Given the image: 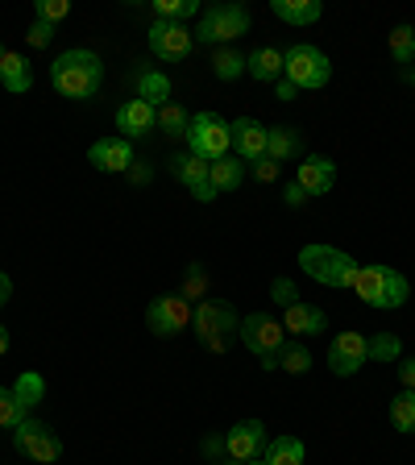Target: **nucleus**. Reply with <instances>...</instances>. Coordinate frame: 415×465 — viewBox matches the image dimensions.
Segmentation results:
<instances>
[{"instance_id": "nucleus-1", "label": "nucleus", "mask_w": 415, "mask_h": 465, "mask_svg": "<svg viewBox=\"0 0 415 465\" xmlns=\"http://www.w3.org/2000/svg\"><path fill=\"white\" fill-rule=\"evenodd\" d=\"M50 84H54L58 96L67 100H92L100 92V84H104V63H100L96 50H67V54L54 58Z\"/></svg>"}, {"instance_id": "nucleus-2", "label": "nucleus", "mask_w": 415, "mask_h": 465, "mask_svg": "<svg viewBox=\"0 0 415 465\" xmlns=\"http://www.w3.org/2000/svg\"><path fill=\"white\" fill-rule=\"evenodd\" d=\"M353 291H358L361 303H370V308H382V312L403 308L407 295H411L407 279L399 271H390V266H358Z\"/></svg>"}, {"instance_id": "nucleus-3", "label": "nucleus", "mask_w": 415, "mask_h": 465, "mask_svg": "<svg viewBox=\"0 0 415 465\" xmlns=\"http://www.w3.org/2000/svg\"><path fill=\"white\" fill-rule=\"evenodd\" d=\"M300 266L308 271V279L324 282V287H353V279H358V262L332 245H303Z\"/></svg>"}, {"instance_id": "nucleus-4", "label": "nucleus", "mask_w": 415, "mask_h": 465, "mask_svg": "<svg viewBox=\"0 0 415 465\" xmlns=\"http://www.w3.org/2000/svg\"><path fill=\"white\" fill-rule=\"evenodd\" d=\"M192 324H195V332H200V345L212 349V353H224L232 341L242 337V320H237V312H232L229 303L203 300L200 308H195Z\"/></svg>"}, {"instance_id": "nucleus-5", "label": "nucleus", "mask_w": 415, "mask_h": 465, "mask_svg": "<svg viewBox=\"0 0 415 465\" xmlns=\"http://www.w3.org/2000/svg\"><path fill=\"white\" fill-rule=\"evenodd\" d=\"M242 345L250 349V353H258L262 370H274L282 345H287V329H282V320L266 316V312H250V316L242 320Z\"/></svg>"}, {"instance_id": "nucleus-6", "label": "nucleus", "mask_w": 415, "mask_h": 465, "mask_svg": "<svg viewBox=\"0 0 415 465\" xmlns=\"http://www.w3.org/2000/svg\"><path fill=\"white\" fill-rule=\"evenodd\" d=\"M232 150L229 137V121L221 113H195L192 125H187V154L203 158V163H216Z\"/></svg>"}, {"instance_id": "nucleus-7", "label": "nucleus", "mask_w": 415, "mask_h": 465, "mask_svg": "<svg viewBox=\"0 0 415 465\" xmlns=\"http://www.w3.org/2000/svg\"><path fill=\"white\" fill-rule=\"evenodd\" d=\"M245 29H250V9L242 5H212V9L200 17V25L192 29L195 42H212V46H229L232 38H242Z\"/></svg>"}, {"instance_id": "nucleus-8", "label": "nucleus", "mask_w": 415, "mask_h": 465, "mask_svg": "<svg viewBox=\"0 0 415 465\" xmlns=\"http://www.w3.org/2000/svg\"><path fill=\"white\" fill-rule=\"evenodd\" d=\"M282 75L300 87H324L332 79V63L324 58V50L308 46V42H295L291 50H282Z\"/></svg>"}, {"instance_id": "nucleus-9", "label": "nucleus", "mask_w": 415, "mask_h": 465, "mask_svg": "<svg viewBox=\"0 0 415 465\" xmlns=\"http://www.w3.org/2000/svg\"><path fill=\"white\" fill-rule=\"evenodd\" d=\"M13 445H17V453H25L29 461H58L63 457V440H58V432L50 424H38V420H25V424L13 428Z\"/></svg>"}, {"instance_id": "nucleus-10", "label": "nucleus", "mask_w": 415, "mask_h": 465, "mask_svg": "<svg viewBox=\"0 0 415 465\" xmlns=\"http://www.w3.org/2000/svg\"><path fill=\"white\" fill-rule=\"evenodd\" d=\"M195 308L174 291V295H158L150 308H145V324H150V332L154 337H174V332H183L187 324H192Z\"/></svg>"}, {"instance_id": "nucleus-11", "label": "nucleus", "mask_w": 415, "mask_h": 465, "mask_svg": "<svg viewBox=\"0 0 415 465\" xmlns=\"http://www.w3.org/2000/svg\"><path fill=\"white\" fill-rule=\"evenodd\" d=\"M192 29L179 25V21H154L150 25V50H154V58H163V63H183L187 54H192Z\"/></svg>"}, {"instance_id": "nucleus-12", "label": "nucleus", "mask_w": 415, "mask_h": 465, "mask_svg": "<svg viewBox=\"0 0 415 465\" xmlns=\"http://www.w3.org/2000/svg\"><path fill=\"white\" fill-rule=\"evenodd\" d=\"M370 361V341L361 332H341L329 345V366L337 378H353Z\"/></svg>"}, {"instance_id": "nucleus-13", "label": "nucleus", "mask_w": 415, "mask_h": 465, "mask_svg": "<svg viewBox=\"0 0 415 465\" xmlns=\"http://www.w3.org/2000/svg\"><path fill=\"white\" fill-rule=\"evenodd\" d=\"M224 449H229L232 461H258V453L266 449V424L262 420H242L224 432Z\"/></svg>"}, {"instance_id": "nucleus-14", "label": "nucleus", "mask_w": 415, "mask_h": 465, "mask_svg": "<svg viewBox=\"0 0 415 465\" xmlns=\"http://www.w3.org/2000/svg\"><path fill=\"white\" fill-rule=\"evenodd\" d=\"M229 137H232V154L242 163H258L266 158V125L253 121V116H237L229 125Z\"/></svg>"}, {"instance_id": "nucleus-15", "label": "nucleus", "mask_w": 415, "mask_h": 465, "mask_svg": "<svg viewBox=\"0 0 415 465\" xmlns=\"http://www.w3.org/2000/svg\"><path fill=\"white\" fill-rule=\"evenodd\" d=\"M87 163L96 166V171H108V174H125L129 166L137 163L133 158V142L129 137H104L87 150Z\"/></svg>"}, {"instance_id": "nucleus-16", "label": "nucleus", "mask_w": 415, "mask_h": 465, "mask_svg": "<svg viewBox=\"0 0 415 465\" xmlns=\"http://www.w3.org/2000/svg\"><path fill=\"white\" fill-rule=\"evenodd\" d=\"M295 183H300L308 195H329L332 183H337V163H332V158H324V154H308L300 163Z\"/></svg>"}, {"instance_id": "nucleus-17", "label": "nucleus", "mask_w": 415, "mask_h": 465, "mask_svg": "<svg viewBox=\"0 0 415 465\" xmlns=\"http://www.w3.org/2000/svg\"><path fill=\"white\" fill-rule=\"evenodd\" d=\"M282 329L291 332V337L295 341H303V337H316V332H324L329 329V316H324V312L320 308H311V303H291V308H282Z\"/></svg>"}, {"instance_id": "nucleus-18", "label": "nucleus", "mask_w": 415, "mask_h": 465, "mask_svg": "<svg viewBox=\"0 0 415 465\" xmlns=\"http://www.w3.org/2000/svg\"><path fill=\"white\" fill-rule=\"evenodd\" d=\"M158 125V108H150L145 100H129V104L116 108V129L125 137H142Z\"/></svg>"}, {"instance_id": "nucleus-19", "label": "nucleus", "mask_w": 415, "mask_h": 465, "mask_svg": "<svg viewBox=\"0 0 415 465\" xmlns=\"http://www.w3.org/2000/svg\"><path fill=\"white\" fill-rule=\"evenodd\" d=\"M266 154H271L274 163H291V158H300V154H303V137H300V129H291V125H274V129H266Z\"/></svg>"}, {"instance_id": "nucleus-20", "label": "nucleus", "mask_w": 415, "mask_h": 465, "mask_svg": "<svg viewBox=\"0 0 415 465\" xmlns=\"http://www.w3.org/2000/svg\"><path fill=\"white\" fill-rule=\"evenodd\" d=\"M245 71H250L258 84H279L282 79V50L258 46L253 54H245Z\"/></svg>"}, {"instance_id": "nucleus-21", "label": "nucleus", "mask_w": 415, "mask_h": 465, "mask_svg": "<svg viewBox=\"0 0 415 465\" xmlns=\"http://www.w3.org/2000/svg\"><path fill=\"white\" fill-rule=\"evenodd\" d=\"M271 9H274V17L287 21V25H311V21H320L324 5H320V0H271Z\"/></svg>"}, {"instance_id": "nucleus-22", "label": "nucleus", "mask_w": 415, "mask_h": 465, "mask_svg": "<svg viewBox=\"0 0 415 465\" xmlns=\"http://www.w3.org/2000/svg\"><path fill=\"white\" fill-rule=\"evenodd\" d=\"M262 461L266 465H303V457H308V449H303L300 436H274V440H266V449H262Z\"/></svg>"}, {"instance_id": "nucleus-23", "label": "nucleus", "mask_w": 415, "mask_h": 465, "mask_svg": "<svg viewBox=\"0 0 415 465\" xmlns=\"http://www.w3.org/2000/svg\"><path fill=\"white\" fill-rule=\"evenodd\" d=\"M171 166H174V179H183V183H187V192H195V187H203V183H212V179H208L212 163H203V158H195V154H174Z\"/></svg>"}, {"instance_id": "nucleus-24", "label": "nucleus", "mask_w": 415, "mask_h": 465, "mask_svg": "<svg viewBox=\"0 0 415 465\" xmlns=\"http://www.w3.org/2000/svg\"><path fill=\"white\" fill-rule=\"evenodd\" d=\"M208 179H212V187H216V192H237V187H242V179H245V166H242V158H237V154H224V158H216V163H212V171H208Z\"/></svg>"}, {"instance_id": "nucleus-25", "label": "nucleus", "mask_w": 415, "mask_h": 465, "mask_svg": "<svg viewBox=\"0 0 415 465\" xmlns=\"http://www.w3.org/2000/svg\"><path fill=\"white\" fill-rule=\"evenodd\" d=\"M0 84L9 87V92H29L34 87V71H29V63L21 54H5V63H0Z\"/></svg>"}, {"instance_id": "nucleus-26", "label": "nucleus", "mask_w": 415, "mask_h": 465, "mask_svg": "<svg viewBox=\"0 0 415 465\" xmlns=\"http://www.w3.org/2000/svg\"><path fill=\"white\" fill-rule=\"evenodd\" d=\"M137 87H142V96L150 108H163L171 104V79L163 75V71H142V79H137Z\"/></svg>"}, {"instance_id": "nucleus-27", "label": "nucleus", "mask_w": 415, "mask_h": 465, "mask_svg": "<svg viewBox=\"0 0 415 465\" xmlns=\"http://www.w3.org/2000/svg\"><path fill=\"white\" fill-rule=\"evenodd\" d=\"M390 58H395L399 67H415V29L411 25L390 29Z\"/></svg>"}, {"instance_id": "nucleus-28", "label": "nucleus", "mask_w": 415, "mask_h": 465, "mask_svg": "<svg viewBox=\"0 0 415 465\" xmlns=\"http://www.w3.org/2000/svg\"><path fill=\"white\" fill-rule=\"evenodd\" d=\"M13 395H17V403L29 411V407L42 403V395H46V382H42V374H29V370H25V374L13 382Z\"/></svg>"}, {"instance_id": "nucleus-29", "label": "nucleus", "mask_w": 415, "mask_h": 465, "mask_svg": "<svg viewBox=\"0 0 415 465\" xmlns=\"http://www.w3.org/2000/svg\"><path fill=\"white\" fill-rule=\"evenodd\" d=\"M390 424L407 436L415 432V391H403L399 399H390Z\"/></svg>"}, {"instance_id": "nucleus-30", "label": "nucleus", "mask_w": 415, "mask_h": 465, "mask_svg": "<svg viewBox=\"0 0 415 465\" xmlns=\"http://www.w3.org/2000/svg\"><path fill=\"white\" fill-rule=\"evenodd\" d=\"M279 366L287 370V374H308V370H311L308 345H303V341H287V345H282V353H279Z\"/></svg>"}, {"instance_id": "nucleus-31", "label": "nucleus", "mask_w": 415, "mask_h": 465, "mask_svg": "<svg viewBox=\"0 0 415 465\" xmlns=\"http://www.w3.org/2000/svg\"><path fill=\"white\" fill-rule=\"evenodd\" d=\"M212 71H216V79H237L245 71V54L232 46H221L212 54Z\"/></svg>"}, {"instance_id": "nucleus-32", "label": "nucleus", "mask_w": 415, "mask_h": 465, "mask_svg": "<svg viewBox=\"0 0 415 465\" xmlns=\"http://www.w3.org/2000/svg\"><path fill=\"white\" fill-rule=\"evenodd\" d=\"M158 125H163L171 137H187V125H192V116H187L183 108H179V104L171 100V104L158 108Z\"/></svg>"}, {"instance_id": "nucleus-33", "label": "nucleus", "mask_w": 415, "mask_h": 465, "mask_svg": "<svg viewBox=\"0 0 415 465\" xmlns=\"http://www.w3.org/2000/svg\"><path fill=\"white\" fill-rule=\"evenodd\" d=\"M154 13H158V21H179L183 25V17H195L200 5L195 0H154Z\"/></svg>"}, {"instance_id": "nucleus-34", "label": "nucleus", "mask_w": 415, "mask_h": 465, "mask_svg": "<svg viewBox=\"0 0 415 465\" xmlns=\"http://www.w3.org/2000/svg\"><path fill=\"white\" fill-rule=\"evenodd\" d=\"M25 407H21L17 403V395H13V391L9 387H0V428H9V432H13V428H17V424H25Z\"/></svg>"}, {"instance_id": "nucleus-35", "label": "nucleus", "mask_w": 415, "mask_h": 465, "mask_svg": "<svg viewBox=\"0 0 415 465\" xmlns=\"http://www.w3.org/2000/svg\"><path fill=\"white\" fill-rule=\"evenodd\" d=\"M370 358L374 361H399L403 358V345H399L395 332H374V341H370Z\"/></svg>"}, {"instance_id": "nucleus-36", "label": "nucleus", "mask_w": 415, "mask_h": 465, "mask_svg": "<svg viewBox=\"0 0 415 465\" xmlns=\"http://www.w3.org/2000/svg\"><path fill=\"white\" fill-rule=\"evenodd\" d=\"M179 295H183L187 303L208 295V279H203V266H200V262H192V266H187V282H183V291H179Z\"/></svg>"}, {"instance_id": "nucleus-37", "label": "nucleus", "mask_w": 415, "mask_h": 465, "mask_svg": "<svg viewBox=\"0 0 415 465\" xmlns=\"http://www.w3.org/2000/svg\"><path fill=\"white\" fill-rule=\"evenodd\" d=\"M34 13H38V21L54 25V21H63L71 13V5H67V0H38V5H34Z\"/></svg>"}, {"instance_id": "nucleus-38", "label": "nucleus", "mask_w": 415, "mask_h": 465, "mask_svg": "<svg viewBox=\"0 0 415 465\" xmlns=\"http://www.w3.org/2000/svg\"><path fill=\"white\" fill-rule=\"evenodd\" d=\"M271 300L282 303V308H291V303L300 300V291H295V282H291V279H274L271 282Z\"/></svg>"}, {"instance_id": "nucleus-39", "label": "nucleus", "mask_w": 415, "mask_h": 465, "mask_svg": "<svg viewBox=\"0 0 415 465\" xmlns=\"http://www.w3.org/2000/svg\"><path fill=\"white\" fill-rule=\"evenodd\" d=\"M29 46H50V42H54V25H46V21H34V25H29Z\"/></svg>"}, {"instance_id": "nucleus-40", "label": "nucleus", "mask_w": 415, "mask_h": 465, "mask_svg": "<svg viewBox=\"0 0 415 465\" xmlns=\"http://www.w3.org/2000/svg\"><path fill=\"white\" fill-rule=\"evenodd\" d=\"M250 166H253V174H258L262 183H271V179H279V163H274L271 154H266V158H258V163H250Z\"/></svg>"}, {"instance_id": "nucleus-41", "label": "nucleus", "mask_w": 415, "mask_h": 465, "mask_svg": "<svg viewBox=\"0 0 415 465\" xmlns=\"http://www.w3.org/2000/svg\"><path fill=\"white\" fill-rule=\"evenodd\" d=\"M129 183H137V187H142V183H150V179H154V166H145V163H133V166H129Z\"/></svg>"}, {"instance_id": "nucleus-42", "label": "nucleus", "mask_w": 415, "mask_h": 465, "mask_svg": "<svg viewBox=\"0 0 415 465\" xmlns=\"http://www.w3.org/2000/svg\"><path fill=\"white\" fill-rule=\"evenodd\" d=\"M200 449H203V457H229V449H224V436H208Z\"/></svg>"}, {"instance_id": "nucleus-43", "label": "nucleus", "mask_w": 415, "mask_h": 465, "mask_svg": "<svg viewBox=\"0 0 415 465\" xmlns=\"http://www.w3.org/2000/svg\"><path fill=\"white\" fill-rule=\"evenodd\" d=\"M399 382H403V391H415V358H407L399 366Z\"/></svg>"}, {"instance_id": "nucleus-44", "label": "nucleus", "mask_w": 415, "mask_h": 465, "mask_svg": "<svg viewBox=\"0 0 415 465\" xmlns=\"http://www.w3.org/2000/svg\"><path fill=\"white\" fill-rule=\"evenodd\" d=\"M282 200H287L291 208H303V203H308V192H303L300 183H291V187H287V195H282Z\"/></svg>"}, {"instance_id": "nucleus-45", "label": "nucleus", "mask_w": 415, "mask_h": 465, "mask_svg": "<svg viewBox=\"0 0 415 465\" xmlns=\"http://www.w3.org/2000/svg\"><path fill=\"white\" fill-rule=\"evenodd\" d=\"M295 96H300V87H295L287 75H282V79H279V100H295Z\"/></svg>"}, {"instance_id": "nucleus-46", "label": "nucleus", "mask_w": 415, "mask_h": 465, "mask_svg": "<svg viewBox=\"0 0 415 465\" xmlns=\"http://www.w3.org/2000/svg\"><path fill=\"white\" fill-rule=\"evenodd\" d=\"M13 300V279L5 271H0V308H5V303Z\"/></svg>"}, {"instance_id": "nucleus-47", "label": "nucleus", "mask_w": 415, "mask_h": 465, "mask_svg": "<svg viewBox=\"0 0 415 465\" xmlns=\"http://www.w3.org/2000/svg\"><path fill=\"white\" fill-rule=\"evenodd\" d=\"M0 353H9V329L0 324Z\"/></svg>"}, {"instance_id": "nucleus-48", "label": "nucleus", "mask_w": 415, "mask_h": 465, "mask_svg": "<svg viewBox=\"0 0 415 465\" xmlns=\"http://www.w3.org/2000/svg\"><path fill=\"white\" fill-rule=\"evenodd\" d=\"M5 54H9V50H5V46H0V63H5Z\"/></svg>"}, {"instance_id": "nucleus-49", "label": "nucleus", "mask_w": 415, "mask_h": 465, "mask_svg": "<svg viewBox=\"0 0 415 465\" xmlns=\"http://www.w3.org/2000/svg\"><path fill=\"white\" fill-rule=\"evenodd\" d=\"M245 465H266V461H262V457H258V461H245Z\"/></svg>"}, {"instance_id": "nucleus-50", "label": "nucleus", "mask_w": 415, "mask_h": 465, "mask_svg": "<svg viewBox=\"0 0 415 465\" xmlns=\"http://www.w3.org/2000/svg\"><path fill=\"white\" fill-rule=\"evenodd\" d=\"M224 465H242V461H232V457H229V461H224Z\"/></svg>"}, {"instance_id": "nucleus-51", "label": "nucleus", "mask_w": 415, "mask_h": 465, "mask_svg": "<svg viewBox=\"0 0 415 465\" xmlns=\"http://www.w3.org/2000/svg\"><path fill=\"white\" fill-rule=\"evenodd\" d=\"M411 87H415V67H411Z\"/></svg>"}]
</instances>
